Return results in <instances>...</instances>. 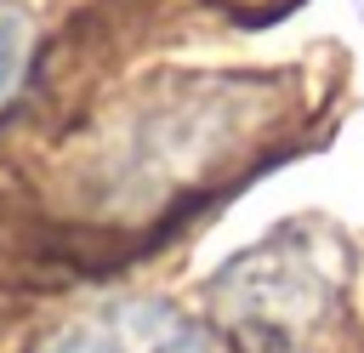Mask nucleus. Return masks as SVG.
Returning a JSON list of instances; mask_svg holds the SVG:
<instances>
[{
    "label": "nucleus",
    "instance_id": "1",
    "mask_svg": "<svg viewBox=\"0 0 364 353\" xmlns=\"http://www.w3.org/2000/svg\"><path fill=\"white\" fill-rule=\"evenodd\" d=\"M23 51H28V17H23L11 0H0V97L17 85V74H23Z\"/></svg>",
    "mask_w": 364,
    "mask_h": 353
},
{
    "label": "nucleus",
    "instance_id": "2",
    "mask_svg": "<svg viewBox=\"0 0 364 353\" xmlns=\"http://www.w3.org/2000/svg\"><path fill=\"white\" fill-rule=\"evenodd\" d=\"M46 353H119L108 336H91V330H74V336H57Z\"/></svg>",
    "mask_w": 364,
    "mask_h": 353
}]
</instances>
